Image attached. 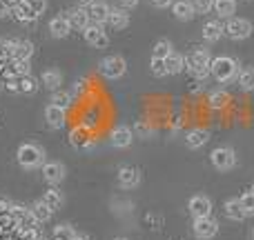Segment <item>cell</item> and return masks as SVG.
<instances>
[{
  "label": "cell",
  "mask_w": 254,
  "mask_h": 240,
  "mask_svg": "<svg viewBox=\"0 0 254 240\" xmlns=\"http://www.w3.org/2000/svg\"><path fill=\"white\" fill-rule=\"evenodd\" d=\"M239 71H241V69H239V62L234 60V58H230V56L214 58V60H212V65H210V74L214 76L221 85L232 83V80L239 76Z\"/></svg>",
  "instance_id": "obj_1"
},
{
  "label": "cell",
  "mask_w": 254,
  "mask_h": 240,
  "mask_svg": "<svg viewBox=\"0 0 254 240\" xmlns=\"http://www.w3.org/2000/svg\"><path fill=\"white\" fill-rule=\"evenodd\" d=\"M16 160L22 169H36V167L45 165V151L40 144L36 143H25L18 147L16 151Z\"/></svg>",
  "instance_id": "obj_2"
},
{
  "label": "cell",
  "mask_w": 254,
  "mask_h": 240,
  "mask_svg": "<svg viewBox=\"0 0 254 240\" xmlns=\"http://www.w3.org/2000/svg\"><path fill=\"white\" fill-rule=\"evenodd\" d=\"M185 62H188L190 74H192L196 80H201V78H205V76L210 74L212 56H210V51H207V49H194V51L185 58Z\"/></svg>",
  "instance_id": "obj_3"
},
{
  "label": "cell",
  "mask_w": 254,
  "mask_h": 240,
  "mask_svg": "<svg viewBox=\"0 0 254 240\" xmlns=\"http://www.w3.org/2000/svg\"><path fill=\"white\" fill-rule=\"evenodd\" d=\"M98 71H101L103 78L107 80H119L125 76L127 71V62L123 56H107L101 60V65H98Z\"/></svg>",
  "instance_id": "obj_4"
},
{
  "label": "cell",
  "mask_w": 254,
  "mask_h": 240,
  "mask_svg": "<svg viewBox=\"0 0 254 240\" xmlns=\"http://www.w3.org/2000/svg\"><path fill=\"white\" fill-rule=\"evenodd\" d=\"M210 160L214 165V169L219 171H230L237 167V151L232 147H216L210 153Z\"/></svg>",
  "instance_id": "obj_5"
},
{
  "label": "cell",
  "mask_w": 254,
  "mask_h": 240,
  "mask_svg": "<svg viewBox=\"0 0 254 240\" xmlns=\"http://www.w3.org/2000/svg\"><path fill=\"white\" fill-rule=\"evenodd\" d=\"M223 29L232 40H246V38L252 36V22L246 20V18L232 16V18H228V22H225Z\"/></svg>",
  "instance_id": "obj_6"
},
{
  "label": "cell",
  "mask_w": 254,
  "mask_h": 240,
  "mask_svg": "<svg viewBox=\"0 0 254 240\" xmlns=\"http://www.w3.org/2000/svg\"><path fill=\"white\" fill-rule=\"evenodd\" d=\"M194 236L201 238V240H207L212 236H216L219 232V223H216L212 216H203V218H194Z\"/></svg>",
  "instance_id": "obj_7"
},
{
  "label": "cell",
  "mask_w": 254,
  "mask_h": 240,
  "mask_svg": "<svg viewBox=\"0 0 254 240\" xmlns=\"http://www.w3.org/2000/svg\"><path fill=\"white\" fill-rule=\"evenodd\" d=\"M65 165L58 160H49L43 165V178L47 185H61L65 180Z\"/></svg>",
  "instance_id": "obj_8"
},
{
  "label": "cell",
  "mask_w": 254,
  "mask_h": 240,
  "mask_svg": "<svg viewBox=\"0 0 254 240\" xmlns=\"http://www.w3.org/2000/svg\"><path fill=\"white\" fill-rule=\"evenodd\" d=\"M85 40H87V45H92V47H107L110 45V36L105 34V29H103V25H96V22H92V25L87 27V29L83 31Z\"/></svg>",
  "instance_id": "obj_9"
},
{
  "label": "cell",
  "mask_w": 254,
  "mask_h": 240,
  "mask_svg": "<svg viewBox=\"0 0 254 240\" xmlns=\"http://www.w3.org/2000/svg\"><path fill=\"white\" fill-rule=\"evenodd\" d=\"M188 209L194 218H203V216H212V200L203 193H196V196L190 198Z\"/></svg>",
  "instance_id": "obj_10"
},
{
  "label": "cell",
  "mask_w": 254,
  "mask_h": 240,
  "mask_svg": "<svg viewBox=\"0 0 254 240\" xmlns=\"http://www.w3.org/2000/svg\"><path fill=\"white\" fill-rule=\"evenodd\" d=\"M131 140H134V131H131V127L127 125H119L114 131H112V147L114 149H127L131 144Z\"/></svg>",
  "instance_id": "obj_11"
},
{
  "label": "cell",
  "mask_w": 254,
  "mask_h": 240,
  "mask_svg": "<svg viewBox=\"0 0 254 240\" xmlns=\"http://www.w3.org/2000/svg\"><path fill=\"white\" fill-rule=\"evenodd\" d=\"M116 180H119V185L123 189H134V187H138V185H140V171L136 169V167L125 165V167H121V169H119Z\"/></svg>",
  "instance_id": "obj_12"
},
{
  "label": "cell",
  "mask_w": 254,
  "mask_h": 240,
  "mask_svg": "<svg viewBox=\"0 0 254 240\" xmlns=\"http://www.w3.org/2000/svg\"><path fill=\"white\" fill-rule=\"evenodd\" d=\"M67 18L71 22V29H80L85 31L89 25H92V18H89V11L85 7H74L67 11Z\"/></svg>",
  "instance_id": "obj_13"
},
{
  "label": "cell",
  "mask_w": 254,
  "mask_h": 240,
  "mask_svg": "<svg viewBox=\"0 0 254 240\" xmlns=\"http://www.w3.org/2000/svg\"><path fill=\"white\" fill-rule=\"evenodd\" d=\"M69 31H71V22H69V18H67V13L54 16L52 20H49V34H52L54 38H65V36H69Z\"/></svg>",
  "instance_id": "obj_14"
},
{
  "label": "cell",
  "mask_w": 254,
  "mask_h": 240,
  "mask_svg": "<svg viewBox=\"0 0 254 240\" xmlns=\"http://www.w3.org/2000/svg\"><path fill=\"white\" fill-rule=\"evenodd\" d=\"M7 87L13 89V92H18V94H34L36 89H38V80H36L34 76H29V74L27 76H16Z\"/></svg>",
  "instance_id": "obj_15"
},
{
  "label": "cell",
  "mask_w": 254,
  "mask_h": 240,
  "mask_svg": "<svg viewBox=\"0 0 254 240\" xmlns=\"http://www.w3.org/2000/svg\"><path fill=\"white\" fill-rule=\"evenodd\" d=\"M65 111L67 109H63L58 105H47L45 107V120H47V125L52 129H61L65 125Z\"/></svg>",
  "instance_id": "obj_16"
},
{
  "label": "cell",
  "mask_w": 254,
  "mask_h": 240,
  "mask_svg": "<svg viewBox=\"0 0 254 240\" xmlns=\"http://www.w3.org/2000/svg\"><path fill=\"white\" fill-rule=\"evenodd\" d=\"M87 11H89V18H92V22H96V25H103V22H107V18H110L112 7L105 2V0H96L92 7H87Z\"/></svg>",
  "instance_id": "obj_17"
},
{
  "label": "cell",
  "mask_w": 254,
  "mask_h": 240,
  "mask_svg": "<svg viewBox=\"0 0 254 240\" xmlns=\"http://www.w3.org/2000/svg\"><path fill=\"white\" fill-rule=\"evenodd\" d=\"M40 85H43L47 92H58L63 85V74L58 69H45L40 74Z\"/></svg>",
  "instance_id": "obj_18"
},
{
  "label": "cell",
  "mask_w": 254,
  "mask_h": 240,
  "mask_svg": "<svg viewBox=\"0 0 254 240\" xmlns=\"http://www.w3.org/2000/svg\"><path fill=\"white\" fill-rule=\"evenodd\" d=\"M172 13H174L179 20H192V18L196 16V9H194V4L190 2V0H176V2L172 4Z\"/></svg>",
  "instance_id": "obj_19"
},
{
  "label": "cell",
  "mask_w": 254,
  "mask_h": 240,
  "mask_svg": "<svg viewBox=\"0 0 254 240\" xmlns=\"http://www.w3.org/2000/svg\"><path fill=\"white\" fill-rule=\"evenodd\" d=\"M207 140H210V131H205V129H192L185 136L188 149H201L203 144H207Z\"/></svg>",
  "instance_id": "obj_20"
},
{
  "label": "cell",
  "mask_w": 254,
  "mask_h": 240,
  "mask_svg": "<svg viewBox=\"0 0 254 240\" xmlns=\"http://www.w3.org/2000/svg\"><path fill=\"white\" fill-rule=\"evenodd\" d=\"M223 34H225V29L219 20H207L205 25H203V38H205L207 43H216Z\"/></svg>",
  "instance_id": "obj_21"
},
{
  "label": "cell",
  "mask_w": 254,
  "mask_h": 240,
  "mask_svg": "<svg viewBox=\"0 0 254 240\" xmlns=\"http://www.w3.org/2000/svg\"><path fill=\"white\" fill-rule=\"evenodd\" d=\"M165 67H167V76L170 74H181L183 69H188V62H185V56L172 51L170 56L165 58Z\"/></svg>",
  "instance_id": "obj_22"
},
{
  "label": "cell",
  "mask_w": 254,
  "mask_h": 240,
  "mask_svg": "<svg viewBox=\"0 0 254 240\" xmlns=\"http://www.w3.org/2000/svg\"><path fill=\"white\" fill-rule=\"evenodd\" d=\"M31 56H34V45L27 43V40H16L13 51H11L13 60H29Z\"/></svg>",
  "instance_id": "obj_23"
},
{
  "label": "cell",
  "mask_w": 254,
  "mask_h": 240,
  "mask_svg": "<svg viewBox=\"0 0 254 240\" xmlns=\"http://www.w3.org/2000/svg\"><path fill=\"white\" fill-rule=\"evenodd\" d=\"M225 216H228L230 220H243L246 218V211H243V207H241V200L239 198H230L228 202H225Z\"/></svg>",
  "instance_id": "obj_24"
},
{
  "label": "cell",
  "mask_w": 254,
  "mask_h": 240,
  "mask_svg": "<svg viewBox=\"0 0 254 240\" xmlns=\"http://www.w3.org/2000/svg\"><path fill=\"white\" fill-rule=\"evenodd\" d=\"M107 22H110L114 29H125V27L129 25V16H127L125 9L114 7V9L110 11V18H107Z\"/></svg>",
  "instance_id": "obj_25"
},
{
  "label": "cell",
  "mask_w": 254,
  "mask_h": 240,
  "mask_svg": "<svg viewBox=\"0 0 254 240\" xmlns=\"http://www.w3.org/2000/svg\"><path fill=\"white\" fill-rule=\"evenodd\" d=\"M29 211H31V216H34V220H36V223H38V225H40V223H47V220L52 218V214H54V211L49 209L47 205H45V200L34 202Z\"/></svg>",
  "instance_id": "obj_26"
},
{
  "label": "cell",
  "mask_w": 254,
  "mask_h": 240,
  "mask_svg": "<svg viewBox=\"0 0 254 240\" xmlns=\"http://www.w3.org/2000/svg\"><path fill=\"white\" fill-rule=\"evenodd\" d=\"M43 200L52 211H58L63 207V202H65V198H63V193L58 192V189H47L45 196H43Z\"/></svg>",
  "instance_id": "obj_27"
},
{
  "label": "cell",
  "mask_w": 254,
  "mask_h": 240,
  "mask_svg": "<svg viewBox=\"0 0 254 240\" xmlns=\"http://www.w3.org/2000/svg\"><path fill=\"white\" fill-rule=\"evenodd\" d=\"M214 11L221 18H232L237 11V0H214Z\"/></svg>",
  "instance_id": "obj_28"
},
{
  "label": "cell",
  "mask_w": 254,
  "mask_h": 240,
  "mask_svg": "<svg viewBox=\"0 0 254 240\" xmlns=\"http://www.w3.org/2000/svg\"><path fill=\"white\" fill-rule=\"evenodd\" d=\"M239 87L243 89V92H252L254 89V67H246V69L239 71Z\"/></svg>",
  "instance_id": "obj_29"
},
{
  "label": "cell",
  "mask_w": 254,
  "mask_h": 240,
  "mask_svg": "<svg viewBox=\"0 0 254 240\" xmlns=\"http://www.w3.org/2000/svg\"><path fill=\"white\" fill-rule=\"evenodd\" d=\"M13 16H16V20H20V22H34L36 18H38V16H36V13L29 9V4H27L25 0H22V2L18 4L16 9H13Z\"/></svg>",
  "instance_id": "obj_30"
},
{
  "label": "cell",
  "mask_w": 254,
  "mask_h": 240,
  "mask_svg": "<svg viewBox=\"0 0 254 240\" xmlns=\"http://www.w3.org/2000/svg\"><path fill=\"white\" fill-rule=\"evenodd\" d=\"M172 51H174V47H172L170 40H158L152 49V58H161V60H165Z\"/></svg>",
  "instance_id": "obj_31"
},
{
  "label": "cell",
  "mask_w": 254,
  "mask_h": 240,
  "mask_svg": "<svg viewBox=\"0 0 254 240\" xmlns=\"http://www.w3.org/2000/svg\"><path fill=\"white\" fill-rule=\"evenodd\" d=\"M74 238H76V232L71 225H58V227H54L52 240H74Z\"/></svg>",
  "instance_id": "obj_32"
},
{
  "label": "cell",
  "mask_w": 254,
  "mask_h": 240,
  "mask_svg": "<svg viewBox=\"0 0 254 240\" xmlns=\"http://www.w3.org/2000/svg\"><path fill=\"white\" fill-rule=\"evenodd\" d=\"M210 107L212 109H221V107H225V102H228V94L223 92V89H216V92L210 94Z\"/></svg>",
  "instance_id": "obj_33"
},
{
  "label": "cell",
  "mask_w": 254,
  "mask_h": 240,
  "mask_svg": "<svg viewBox=\"0 0 254 240\" xmlns=\"http://www.w3.org/2000/svg\"><path fill=\"white\" fill-rule=\"evenodd\" d=\"M52 105H58V107H63V109H67V107L71 105V94L54 92V96H52Z\"/></svg>",
  "instance_id": "obj_34"
},
{
  "label": "cell",
  "mask_w": 254,
  "mask_h": 240,
  "mask_svg": "<svg viewBox=\"0 0 254 240\" xmlns=\"http://www.w3.org/2000/svg\"><path fill=\"white\" fill-rule=\"evenodd\" d=\"M149 69H152V74L156 76V78H163V76H167L165 60H161V58H152V62H149Z\"/></svg>",
  "instance_id": "obj_35"
},
{
  "label": "cell",
  "mask_w": 254,
  "mask_h": 240,
  "mask_svg": "<svg viewBox=\"0 0 254 240\" xmlns=\"http://www.w3.org/2000/svg\"><path fill=\"white\" fill-rule=\"evenodd\" d=\"M239 200H241V207H243V211H246V216H254V193L246 192Z\"/></svg>",
  "instance_id": "obj_36"
},
{
  "label": "cell",
  "mask_w": 254,
  "mask_h": 240,
  "mask_svg": "<svg viewBox=\"0 0 254 240\" xmlns=\"http://www.w3.org/2000/svg\"><path fill=\"white\" fill-rule=\"evenodd\" d=\"M192 4L198 13H207L214 9V0H192Z\"/></svg>",
  "instance_id": "obj_37"
},
{
  "label": "cell",
  "mask_w": 254,
  "mask_h": 240,
  "mask_svg": "<svg viewBox=\"0 0 254 240\" xmlns=\"http://www.w3.org/2000/svg\"><path fill=\"white\" fill-rule=\"evenodd\" d=\"M27 4H29V9L36 13V16H40V13L47 9V0H25Z\"/></svg>",
  "instance_id": "obj_38"
},
{
  "label": "cell",
  "mask_w": 254,
  "mask_h": 240,
  "mask_svg": "<svg viewBox=\"0 0 254 240\" xmlns=\"http://www.w3.org/2000/svg\"><path fill=\"white\" fill-rule=\"evenodd\" d=\"M176 0H152V4L154 7H158V9H165V7H172Z\"/></svg>",
  "instance_id": "obj_39"
},
{
  "label": "cell",
  "mask_w": 254,
  "mask_h": 240,
  "mask_svg": "<svg viewBox=\"0 0 254 240\" xmlns=\"http://www.w3.org/2000/svg\"><path fill=\"white\" fill-rule=\"evenodd\" d=\"M136 131H138V134H143V136L152 134V129H149V127L145 125V122H138V125H136Z\"/></svg>",
  "instance_id": "obj_40"
},
{
  "label": "cell",
  "mask_w": 254,
  "mask_h": 240,
  "mask_svg": "<svg viewBox=\"0 0 254 240\" xmlns=\"http://www.w3.org/2000/svg\"><path fill=\"white\" fill-rule=\"evenodd\" d=\"M121 4H123V9H131L138 4V0H121Z\"/></svg>",
  "instance_id": "obj_41"
},
{
  "label": "cell",
  "mask_w": 254,
  "mask_h": 240,
  "mask_svg": "<svg viewBox=\"0 0 254 240\" xmlns=\"http://www.w3.org/2000/svg\"><path fill=\"white\" fill-rule=\"evenodd\" d=\"M94 2H96V0H78V7H85V9H87V7H92Z\"/></svg>",
  "instance_id": "obj_42"
},
{
  "label": "cell",
  "mask_w": 254,
  "mask_h": 240,
  "mask_svg": "<svg viewBox=\"0 0 254 240\" xmlns=\"http://www.w3.org/2000/svg\"><path fill=\"white\" fill-rule=\"evenodd\" d=\"M74 240H89V238H87V236H78V234H76V238H74Z\"/></svg>",
  "instance_id": "obj_43"
},
{
  "label": "cell",
  "mask_w": 254,
  "mask_h": 240,
  "mask_svg": "<svg viewBox=\"0 0 254 240\" xmlns=\"http://www.w3.org/2000/svg\"><path fill=\"white\" fill-rule=\"evenodd\" d=\"M250 192H252V193H254V183H252V187H250Z\"/></svg>",
  "instance_id": "obj_44"
},
{
  "label": "cell",
  "mask_w": 254,
  "mask_h": 240,
  "mask_svg": "<svg viewBox=\"0 0 254 240\" xmlns=\"http://www.w3.org/2000/svg\"><path fill=\"white\" fill-rule=\"evenodd\" d=\"M114 240H129V238H114Z\"/></svg>",
  "instance_id": "obj_45"
},
{
  "label": "cell",
  "mask_w": 254,
  "mask_h": 240,
  "mask_svg": "<svg viewBox=\"0 0 254 240\" xmlns=\"http://www.w3.org/2000/svg\"><path fill=\"white\" fill-rule=\"evenodd\" d=\"M252 240H254V229H252Z\"/></svg>",
  "instance_id": "obj_46"
},
{
  "label": "cell",
  "mask_w": 254,
  "mask_h": 240,
  "mask_svg": "<svg viewBox=\"0 0 254 240\" xmlns=\"http://www.w3.org/2000/svg\"><path fill=\"white\" fill-rule=\"evenodd\" d=\"M36 240H43V238H36Z\"/></svg>",
  "instance_id": "obj_47"
}]
</instances>
